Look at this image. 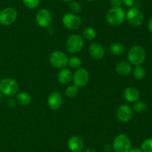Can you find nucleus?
I'll return each mask as SVG.
<instances>
[{"label":"nucleus","instance_id":"obj_1","mask_svg":"<svg viewBox=\"0 0 152 152\" xmlns=\"http://www.w3.org/2000/svg\"><path fill=\"white\" fill-rule=\"evenodd\" d=\"M127 57L130 63L134 66H139L145 61L146 53H145V49L142 46L137 45V46H132L129 49Z\"/></svg>","mask_w":152,"mask_h":152},{"label":"nucleus","instance_id":"obj_2","mask_svg":"<svg viewBox=\"0 0 152 152\" xmlns=\"http://www.w3.org/2000/svg\"><path fill=\"white\" fill-rule=\"evenodd\" d=\"M105 18L110 25L117 26L121 25L124 22L126 19V13L121 7H112L108 10Z\"/></svg>","mask_w":152,"mask_h":152},{"label":"nucleus","instance_id":"obj_3","mask_svg":"<svg viewBox=\"0 0 152 152\" xmlns=\"http://www.w3.org/2000/svg\"><path fill=\"white\" fill-rule=\"evenodd\" d=\"M132 148L130 138L126 134H119L113 142V149L114 152H129Z\"/></svg>","mask_w":152,"mask_h":152},{"label":"nucleus","instance_id":"obj_4","mask_svg":"<svg viewBox=\"0 0 152 152\" xmlns=\"http://www.w3.org/2000/svg\"><path fill=\"white\" fill-rule=\"evenodd\" d=\"M19 90L17 82L12 78H4L0 81V92L7 96H13Z\"/></svg>","mask_w":152,"mask_h":152},{"label":"nucleus","instance_id":"obj_5","mask_svg":"<svg viewBox=\"0 0 152 152\" xmlns=\"http://www.w3.org/2000/svg\"><path fill=\"white\" fill-rule=\"evenodd\" d=\"M126 19L131 25L139 27L143 23L144 15L140 9L137 7H131L126 13Z\"/></svg>","mask_w":152,"mask_h":152},{"label":"nucleus","instance_id":"obj_6","mask_svg":"<svg viewBox=\"0 0 152 152\" xmlns=\"http://www.w3.org/2000/svg\"><path fill=\"white\" fill-rule=\"evenodd\" d=\"M83 46H84V40L83 37L78 34L70 36L65 43L67 51L72 54L80 52L83 48Z\"/></svg>","mask_w":152,"mask_h":152},{"label":"nucleus","instance_id":"obj_7","mask_svg":"<svg viewBox=\"0 0 152 152\" xmlns=\"http://www.w3.org/2000/svg\"><path fill=\"white\" fill-rule=\"evenodd\" d=\"M50 64L56 69L65 68L68 63V58L62 51H54L50 55Z\"/></svg>","mask_w":152,"mask_h":152},{"label":"nucleus","instance_id":"obj_8","mask_svg":"<svg viewBox=\"0 0 152 152\" xmlns=\"http://www.w3.org/2000/svg\"><path fill=\"white\" fill-rule=\"evenodd\" d=\"M17 16V10L14 7H5L0 12V23L5 26H8L15 22Z\"/></svg>","mask_w":152,"mask_h":152},{"label":"nucleus","instance_id":"obj_9","mask_svg":"<svg viewBox=\"0 0 152 152\" xmlns=\"http://www.w3.org/2000/svg\"><path fill=\"white\" fill-rule=\"evenodd\" d=\"M74 85L77 87H84L89 81V74L87 70L84 68H80L73 75Z\"/></svg>","mask_w":152,"mask_h":152},{"label":"nucleus","instance_id":"obj_10","mask_svg":"<svg viewBox=\"0 0 152 152\" xmlns=\"http://www.w3.org/2000/svg\"><path fill=\"white\" fill-rule=\"evenodd\" d=\"M36 21L37 25L42 28L48 27L52 22L51 13L46 8L40 9L36 15Z\"/></svg>","mask_w":152,"mask_h":152},{"label":"nucleus","instance_id":"obj_11","mask_svg":"<svg viewBox=\"0 0 152 152\" xmlns=\"http://www.w3.org/2000/svg\"><path fill=\"white\" fill-rule=\"evenodd\" d=\"M62 24L64 26L71 30L78 29L82 24L81 19L77 14L73 13H66L62 18Z\"/></svg>","mask_w":152,"mask_h":152},{"label":"nucleus","instance_id":"obj_12","mask_svg":"<svg viewBox=\"0 0 152 152\" xmlns=\"http://www.w3.org/2000/svg\"><path fill=\"white\" fill-rule=\"evenodd\" d=\"M116 115L120 122H128L133 116V109L127 104H123L117 108Z\"/></svg>","mask_w":152,"mask_h":152},{"label":"nucleus","instance_id":"obj_13","mask_svg":"<svg viewBox=\"0 0 152 152\" xmlns=\"http://www.w3.org/2000/svg\"><path fill=\"white\" fill-rule=\"evenodd\" d=\"M62 104V97L58 92H53L50 94L48 98V105L51 110H56L61 107Z\"/></svg>","mask_w":152,"mask_h":152},{"label":"nucleus","instance_id":"obj_14","mask_svg":"<svg viewBox=\"0 0 152 152\" xmlns=\"http://www.w3.org/2000/svg\"><path fill=\"white\" fill-rule=\"evenodd\" d=\"M68 148L72 152H83L84 148L83 140L78 136H73L68 142Z\"/></svg>","mask_w":152,"mask_h":152},{"label":"nucleus","instance_id":"obj_15","mask_svg":"<svg viewBox=\"0 0 152 152\" xmlns=\"http://www.w3.org/2000/svg\"><path fill=\"white\" fill-rule=\"evenodd\" d=\"M123 97L128 102L134 103L139 101L140 98V92L137 88L129 86L125 89L123 92Z\"/></svg>","mask_w":152,"mask_h":152},{"label":"nucleus","instance_id":"obj_16","mask_svg":"<svg viewBox=\"0 0 152 152\" xmlns=\"http://www.w3.org/2000/svg\"><path fill=\"white\" fill-rule=\"evenodd\" d=\"M89 54L94 59H102L105 55V50L102 45L99 43H92L88 49Z\"/></svg>","mask_w":152,"mask_h":152},{"label":"nucleus","instance_id":"obj_17","mask_svg":"<svg viewBox=\"0 0 152 152\" xmlns=\"http://www.w3.org/2000/svg\"><path fill=\"white\" fill-rule=\"evenodd\" d=\"M58 80L63 85L68 84L73 78L72 72L68 69H62L58 74Z\"/></svg>","mask_w":152,"mask_h":152},{"label":"nucleus","instance_id":"obj_18","mask_svg":"<svg viewBox=\"0 0 152 152\" xmlns=\"http://www.w3.org/2000/svg\"><path fill=\"white\" fill-rule=\"evenodd\" d=\"M115 70L117 74L120 75L126 76L130 74L132 72V69L129 63L126 62V61H121V62H119L116 65Z\"/></svg>","mask_w":152,"mask_h":152},{"label":"nucleus","instance_id":"obj_19","mask_svg":"<svg viewBox=\"0 0 152 152\" xmlns=\"http://www.w3.org/2000/svg\"><path fill=\"white\" fill-rule=\"evenodd\" d=\"M16 100L22 106H28L31 104L32 98L29 93L26 92H21L16 95Z\"/></svg>","mask_w":152,"mask_h":152},{"label":"nucleus","instance_id":"obj_20","mask_svg":"<svg viewBox=\"0 0 152 152\" xmlns=\"http://www.w3.org/2000/svg\"><path fill=\"white\" fill-rule=\"evenodd\" d=\"M109 50L113 55L120 56L123 55L125 52V48L122 43H114L111 44L109 47Z\"/></svg>","mask_w":152,"mask_h":152},{"label":"nucleus","instance_id":"obj_21","mask_svg":"<svg viewBox=\"0 0 152 152\" xmlns=\"http://www.w3.org/2000/svg\"><path fill=\"white\" fill-rule=\"evenodd\" d=\"M83 37L85 39L88 40H92L96 38V31L94 28L91 27H88L86 28L83 31Z\"/></svg>","mask_w":152,"mask_h":152},{"label":"nucleus","instance_id":"obj_22","mask_svg":"<svg viewBox=\"0 0 152 152\" xmlns=\"http://www.w3.org/2000/svg\"><path fill=\"white\" fill-rule=\"evenodd\" d=\"M133 75L137 80H142L145 76V69L142 66H136L133 69Z\"/></svg>","mask_w":152,"mask_h":152},{"label":"nucleus","instance_id":"obj_23","mask_svg":"<svg viewBox=\"0 0 152 152\" xmlns=\"http://www.w3.org/2000/svg\"><path fill=\"white\" fill-rule=\"evenodd\" d=\"M147 109V105L145 102L140 101H137L134 102L133 105V110L137 113H142L145 112Z\"/></svg>","mask_w":152,"mask_h":152},{"label":"nucleus","instance_id":"obj_24","mask_svg":"<svg viewBox=\"0 0 152 152\" xmlns=\"http://www.w3.org/2000/svg\"><path fill=\"white\" fill-rule=\"evenodd\" d=\"M78 94V87L75 85H71L67 87L65 90V95L68 98H74Z\"/></svg>","mask_w":152,"mask_h":152},{"label":"nucleus","instance_id":"obj_25","mask_svg":"<svg viewBox=\"0 0 152 152\" xmlns=\"http://www.w3.org/2000/svg\"><path fill=\"white\" fill-rule=\"evenodd\" d=\"M142 152H152V138L146 139L141 145Z\"/></svg>","mask_w":152,"mask_h":152},{"label":"nucleus","instance_id":"obj_26","mask_svg":"<svg viewBox=\"0 0 152 152\" xmlns=\"http://www.w3.org/2000/svg\"><path fill=\"white\" fill-rule=\"evenodd\" d=\"M82 61L78 57H72L70 59H68V65L73 69H77L81 66Z\"/></svg>","mask_w":152,"mask_h":152},{"label":"nucleus","instance_id":"obj_27","mask_svg":"<svg viewBox=\"0 0 152 152\" xmlns=\"http://www.w3.org/2000/svg\"><path fill=\"white\" fill-rule=\"evenodd\" d=\"M22 2L28 8L34 9L39 5L40 0H22Z\"/></svg>","mask_w":152,"mask_h":152},{"label":"nucleus","instance_id":"obj_28","mask_svg":"<svg viewBox=\"0 0 152 152\" xmlns=\"http://www.w3.org/2000/svg\"><path fill=\"white\" fill-rule=\"evenodd\" d=\"M69 7L70 9H71V11H72L73 13H80L82 10V7L81 5H80V3L75 1H72L71 3H70Z\"/></svg>","mask_w":152,"mask_h":152},{"label":"nucleus","instance_id":"obj_29","mask_svg":"<svg viewBox=\"0 0 152 152\" xmlns=\"http://www.w3.org/2000/svg\"><path fill=\"white\" fill-rule=\"evenodd\" d=\"M110 3L113 7H120L123 4V0H110Z\"/></svg>","mask_w":152,"mask_h":152},{"label":"nucleus","instance_id":"obj_30","mask_svg":"<svg viewBox=\"0 0 152 152\" xmlns=\"http://www.w3.org/2000/svg\"><path fill=\"white\" fill-rule=\"evenodd\" d=\"M136 0H123V3L127 7H132L134 4Z\"/></svg>","mask_w":152,"mask_h":152},{"label":"nucleus","instance_id":"obj_31","mask_svg":"<svg viewBox=\"0 0 152 152\" xmlns=\"http://www.w3.org/2000/svg\"><path fill=\"white\" fill-rule=\"evenodd\" d=\"M148 28L149 30V31L152 33V17L148 20Z\"/></svg>","mask_w":152,"mask_h":152},{"label":"nucleus","instance_id":"obj_32","mask_svg":"<svg viewBox=\"0 0 152 152\" xmlns=\"http://www.w3.org/2000/svg\"><path fill=\"white\" fill-rule=\"evenodd\" d=\"M129 152H142V151H141V149L137 148H131Z\"/></svg>","mask_w":152,"mask_h":152},{"label":"nucleus","instance_id":"obj_33","mask_svg":"<svg viewBox=\"0 0 152 152\" xmlns=\"http://www.w3.org/2000/svg\"><path fill=\"white\" fill-rule=\"evenodd\" d=\"M7 104H8V105L10 106V107H13L15 102L14 101H13V99H8V101H7Z\"/></svg>","mask_w":152,"mask_h":152},{"label":"nucleus","instance_id":"obj_34","mask_svg":"<svg viewBox=\"0 0 152 152\" xmlns=\"http://www.w3.org/2000/svg\"><path fill=\"white\" fill-rule=\"evenodd\" d=\"M83 152H96V151L93 148H88L86 149V150H83Z\"/></svg>","mask_w":152,"mask_h":152},{"label":"nucleus","instance_id":"obj_35","mask_svg":"<svg viewBox=\"0 0 152 152\" xmlns=\"http://www.w3.org/2000/svg\"><path fill=\"white\" fill-rule=\"evenodd\" d=\"M111 149V146L110 145H105V150L106 151H109Z\"/></svg>","mask_w":152,"mask_h":152},{"label":"nucleus","instance_id":"obj_36","mask_svg":"<svg viewBox=\"0 0 152 152\" xmlns=\"http://www.w3.org/2000/svg\"><path fill=\"white\" fill-rule=\"evenodd\" d=\"M62 1H65V2H69V1H72L73 0H62Z\"/></svg>","mask_w":152,"mask_h":152},{"label":"nucleus","instance_id":"obj_37","mask_svg":"<svg viewBox=\"0 0 152 152\" xmlns=\"http://www.w3.org/2000/svg\"><path fill=\"white\" fill-rule=\"evenodd\" d=\"M1 92H0V100H1Z\"/></svg>","mask_w":152,"mask_h":152},{"label":"nucleus","instance_id":"obj_38","mask_svg":"<svg viewBox=\"0 0 152 152\" xmlns=\"http://www.w3.org/2000/svg\"><path fill=\"white\" fill-rule=\"evenodd\" d=\"M85 1H93V0H85Z\"/></svg>","mask_w":152,"mask_h":152},{"label":"nucleus","instance_id":"obj_39","mask_svg":"<svg viewBox=\"0 0 152 152\" xmlns=\"http://www.w3.org/2000/svg\"><path fill=\"white\" fill-rule=\"evenodd\" d=\"M151 43H152V37H151Z\"/></svg>","mask_w":152,"mask_h":152}]
</instances>
